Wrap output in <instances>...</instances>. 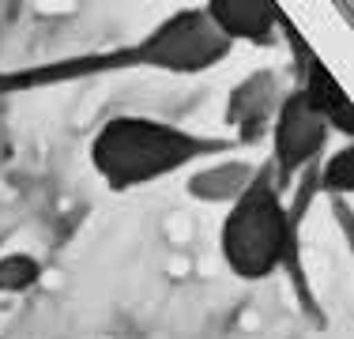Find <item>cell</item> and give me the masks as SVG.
<instances>
[{
    "instance_id": "obj_1",
    "label": "cell",
    "mask_w": 354,
    "mask_h": 339,
    "mask_svg": "<svg viewBox=\"0 0 354 339\" xmlns=\"http://www.w3.org/2000/svg\"><path fill=\"white\" fill-rule=\"evenodd\" d=\"M234 42L215 30L204 8H185L174 12L162 27H155L147 38L136 46L109 49V53H87V57H68V61L23 68V72L0 75V95L8 91H27V87H49L64 80H87V75H106V72H124V68H155V72H174V75H200L218 61H226Z\"/></svg>"
},
{
    "instance_id": "obj_2",
    "label": "cell",
    "mask_w": 354,
    "mask_h": 339,
    "mask_svg": "<svg viewBox=\"0 0 354 339\" xmlns=\"http://www.w3.org/2000/svg\"><path fill=\"white\" fill-rule=\"evenodd\" d=\"M230 147V140H207V136L177 129L170 121L121 113L102 121V129L95 132L91 166L106 181L109 192H132L185 170L192 158L223 155Z\"/></svg>"
},
{
    "instance_id": "obj_3",
    "label": "cell",
    "mask_w": 354,
    "mask_h": 339,
    "mask_svg": "<svg viewBox=\"0 0 354 339\" xmlns=\"http://www.w3.org/2000/svg\"><path fill=\"white\" fill-rule=\"evenodd\" d=\"M218 249H223L226 268L238 279H249V283L275 275L286 264L298 275V264H294L298 226H294L290 211L283 208V192L275 185L272 158L260 170H252V181L245 185V192L230 203L223 230H218Z\"/></svg>"
},
{
    "instance_id": "obj_4",
    "label": "cell",
    "mask_w": 354,
    "mask_h": 339,
    "mask_svg": "<svg viewBox=\"0 0 354 339\" xmlns=\"http://www.w3.org/2000/svg\"><path fill=\"white\" fill-rule=\"evenodd\" d=\"M328 132L332 129L324 125V117L309 106L298 87L279 102V109H275V132H272L275 136L272 170H275V185H279V192L294 181L298 170L313 166V158L324 151V143H328Z\"/></svg>"
},
{
    "instance_id": "obj_5",
    "label": "cell",
    "mask_w": 354,
    "mask_h": 339,
    "mask_svg": "<svg viewBox=\"0 0 354 339\" xmlns=\"http://www.w3.org/2000/svg\"><path fill=\"white\" fill-rule=\"evenodd\" d=\"M279 27L286 30V38H290V46H294V53H298V72H301V83H298V91L306 95V102L317 109L320 117H324V125L328 129H339L343 136H351L354 132V121H351V98H347V91L335 83V75L328 72L324 64L317 61L313 53L306 49V42H301V34L290 27V19L283 15V23Z\"/></svg>"
},
{
    "instance_id": "obj_6",
    "label": "cell",
    "mask_w": 354,
    "mask_h": 339,
    "mask_svg": "<svg viewBox=\"0 0 354 339\" xmlns=\"http://www.w3.org/2000/svg\"><path fill=\"white\" fill-rule=\"evenodd\" d=\"M204 12L215 30L230 42H257V46H272L275 27L283 23V8L275 0H212L204 4Z\"/></svg>"
},
{
    "instance_id": "obj_7",
    "label": "cell",
    "mask_w": 354,
    "mask_h": 339,
    "mask_svg": "<svg viewBox=\"0 0 354 339\" xmlns=\"http://www.w3.org/2000/svg\"><path fill=\"white\" fill-rule=\"evenodd\" d=\"M279 109V91H275V75L272 72H260L249 75L230 98V121L241 125V140L252 143L260 140V129H264L268 117H275Z\"/></svg>"
},
{
    "instance_id": "obj_8",
    "label": "cell",
    "mask_w": 354,
    "mask_h": 339,
    "mask_svg": "<svg viewBox=\"0 0 354 339\" xmlns=\"http://www.w3.org/2000/svg\"><path fill=\"white\" fill-rule=\"evenodd\" d=\"M249 181H252L249 163H218V166H207L189 177V196L204 200V203H218V200L234 203L245 192Z\"/></svg>"
},
{
    "instance_id": "obj_9",
    "label": "cell",
    "mask_w": 354,
    "mask_h": 339,
    "mask_svg": "<svg viewBox=\"0 0 354 339\" xmlns=\"http://www.w3.org/2000/svg\"><path fill=\"white\" fill-rule=\"evenodd\" d=\"M41 275V264L27 253H12V257L0 260V291L4 294H23L38 283Z\"/></svg>"
},
{
    "instance_id": "obj_10",
    "label": "cell",
    "mask_w": 354,
    "mask_h": 339,
    "mask_svg": "<svg viewBox=\"0 0 354 339\" xmlns=\"http://www.w3.org/2000/svg\"><path fill=\"white\" fill-rule=\"evenodd\" d=\"M320 189L332 192L335 200H339V196H351V189H354V151H351V147H343L339 155L328 158L324 174H320Z\"/></svg>"
}]
</instances>
